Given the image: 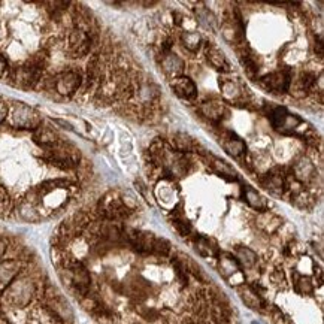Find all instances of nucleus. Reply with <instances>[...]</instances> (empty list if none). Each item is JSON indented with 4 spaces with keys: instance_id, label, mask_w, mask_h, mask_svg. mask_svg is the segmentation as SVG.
Returning a JSON list of instances; mask_svg holds the SVG:
<instances>
[{
    "instance_id": "nucleus-1",
    "label": "nucleus",
    "mask_w": 324,
    "mask_h": 324,
    "mask_svg": "<svg viewBox=\"0 0 324 324\" xmlns=\"http://www.w3.org/2000/svg\"><path fill=\"white\" fill-rule=\"evenodd\" d=\"M35 294V284L29 278H17L5 290L3 299L12 306L24 308L30 304Z\"/></svg>"
},
{
    "instance_id": "nucleus-2",
    "label": "nucleus",
    "mask_w": 324,
    "mask_h": 324,
    "mask_svg": "<svg viewBox=\"0 0 324 324\" xmlns=\"http://www.w3.org/2000/svg\"><path fill=\"white\" fill-rule=\"evenodd\" d=\"M54 79H56L54 88L57 90V93L63 96H72L81 88L84 78H82V74L78 69H69V71L61 72Z\"/></svg>"
},
{
    "instance_id": "nucleus-3",
    "label": "nucleus",
    "mask_w": 324,
    "mask_h": 324,
    "mask_svg": "<svg viewBox=\"0 0 324 324\" xmlns=\"http://www.w3.org/2000/svg\"><path fill=\"white\" fill-rule=\"evenodd\" d=\"M11 120H12L14 126L21 127V129H33V130H36L39 124H40L39 115L33 109H30V108H27V106H24L21 103L14 108Z\"/></svg>"
},
{
    "instance_id": "nucleus-4",
    "label": "nucleus",
    "mask_w": 324,
    "mask_h": 324,
    "mask_svg": "<svg viewBox=\"0 0 324 324\" xmlns=\"http://www.w3.org/2000/svg\"><path fill=\"white\" fill-rule=\"evenodd\" d=\"M260 82L266 87L267 90L278 91V93H288L291 85V71L290 67H284L281 72L265 75L260 79Z\"/></svg>"
},
{
    "instance_id": "nucleus-5",
    "label": "nucleus",
    "mask_w": 324,
    "mask_h": 324,
    "mask_svg": "<svg viewBox=\"0 0 324 324\" xmlns=\"http://www.w3.org/2000/svg\"><path fill=\"white\" fill-rule=\"evenodd\" d=\"M171 87L173 88V91L176 93V96H179L182 99H187V100H193L197 96V87H196V84L191 81L190 78H175L171 82Z\"/></svg>"
},
{
    "instance_id": "nucleus-6",
    "label": "nucleus",
    "mask_w": 324,
    "mask_h": 324,
    "mask_svg": "<svg viewBox=\"0 0 324 324\" xmlns=\"http://www.w3.org/2000/svg\"><path fill=\"white\" fill-rule=\"evenodd\" d=\"M19 263L17 262H0V294L17 278Z\"/></svg>"
},
{
    "instance_id": "nucleus-7",
    "label": "nucleus",
    "mask_w": 324,
    "mask_h": 324,
    "mask_svg": "<svg viewBox=\"0 0 324 324\" xmlns=\"http://www.w3.org/2000/svg\"><path fill=\"white\" fill-rule=\"evenodd\" d=\"M33 137H35V142L38 145L43 147V148H48V150H53V148H56V147L60 145L58 134L54 130L48 129V127H38L35 130Z\"/></svg>"
},
{
    "instance_id": "nucleus-8",
    "label": "nucleus",
    "mask_w": 324,
    "mask_h": 324,
    "mask_svg": "<svg viewBox=\"0 0 324 324\" xmlns=\"http://www.w3.org/2000/svg\"><path fill=\"white\" fill-rule=\"evenodd\" d=\"M238 291H239V294H241L242 302H244L248 308H251V309H254V311H263V309L266 308V302H265L262 297H259V296L249 288V286L242 284V286L238 287Z\"/></svg>"
},
{
    "instance_id": "nucleus-9",
    "label": "nucleus",
    "mask_w": 324,
    "mask_h": 324,
    "mask_svg": "<svg viewBox=\"0 0 324 324\" xmlns=\"http://www.w3.org/2000/svg\"><path fill=\"white\" fill-rule=\"evenodd\" d=\"M220 273L226 278V280H229L232 278L235 273H238L239 270H241V266H239V263H238V260H236V257H233L232 254H224V257L220 260Z\"/></svg>"
},
{
    "instance_id": "nucleus-10",
    "label": "nucleus",
    "mask_w": 324,
    "mask_h": 324,
    "mask_svg": "<svg viewBox=\"0 0 324 324\" xmlns=\"http://www.w3.org/2000/svg\"><path fill=\"white\" fill-rule=\"evenodd\" d=\"M210 47L206 48V58L211 63V66H214L218 71H229V64L224 58V54L221 51H218L217 48L211 47V43H208Z\"/></svg>"
},
{
    "instance_id": "nucleus-11",
    "label": "nucleus",
    "mask_w": 324,
    "mask_h": 324,
    "mask_svg": "<svg viewBox=\"0 0 324 324\" xmlns=\"http://www.w3.org/2000/svg\"><path fill=\"white\" fill-rule=\"evenodd\" d=\"M236 260H238V263H239V266L241 267H252L257 265V256H256V252L251 251L249 248H236Z\"/></svg>"
},
{
    "instance_id": "nucleus-12",
    "label": "nucleus",
    "mask_w": 324,
    "mask_h": 324,
    "mask_svg": "<svg viewBox=\"0 0 324 324\" xmlns=\"http://www.w3.org/2000/svg\"><path fill=\"white\" fill-rule=\"evenodd\" d=\"M18 214L21 215V218L26 220V221H38L39 220L38 206L30 203V202H27V200H22L19 203Z\"/></svg>"
},
{
    "instance_id": "nucleus-13",
    "label": "nucleus",
    "mask_w": 324,
    "mask_h": 324,
    "mask_svg": "<svg viewBox=\"0 0 324 324\" xmlns=\"http://www.w3.org/2000/svg\"><path fill=\"white\" fill-rule=\"evenodd\" d=\"M224 106L223 103H217V102H211V103H205L202 106V112L205 117H208L212 121H220L221 117L224 114Z\"/></svg>"
},
{
    "instance_id": "nucleus-14",
    "label": "nucleus",
    "mask_w": 324,
    "mask_h": 324,
    "mask_svg": "<svg viewBox=\"0 0 324 324\" xmlns=\"http://www.w3.org/2000/svg\"><path fill=\"white\" fill-rule=\"evenodd\" d=\"M245 200H247L248 205L252 206L254 210L265 211L267 208L266 200H265L257 191L251 190L249 187H247V190H245Z\"/></svg>"
},
{
    "instance_id": "nucleus-15",
    "label": "nucleus",
    "mask_w": 324,
    "mask_h": 324,
    "mask_svg": "<svg viewBox=\"0 0 324 324\" xmlns=\"http://www.w3.org/2000/svg\"><path fill=\"white\" fill-rule=\"evenodd\" d=\"M288 118H290V114L287 112L286 108H276V109H273V112L270 114V123H272V126H273L276 130H281V129L286 126Z\"/></svg>"
},
{
    "instance_id": "nucleus-16",
    "label": "nucleus",
    "mask_w": 324,
    "mask_h": 324,
    "mask_svg": "<svg viewBox=\"0 0 324 324\" xmlns=\"http://www.w3.org/2000/svg\"><path fill=\"white\" fill-rule=\"evenodd\" d=\"M172 252V244L165 238H155L153 244V252L158 257H168Z\"/></svg>"
},
{
    "instance_id": "nucleus-17",
    "label": "nucleus",
    "mask_w": 324,
    "mask_h": 324,
    "mask_svg": "<svg viewBox=\"0 0 324 324\" xmlns=\"http://www.w3.org/2000/svg\"><path fill=\"white\" fill-rule=\"evenodd\" d=\"M224 150L230 154V155H233V157H239L241 154L245 153V144L241 141V139H236V141H233V139H229V141H226L224 142Z\"/></svg>"
},
{
    "instance_id": "nucleus-18",
    "label": "nucleus",
    "mask_w": 324,
    "mask_h": 324,
    "mask_svg": "<svg viewBox=\"0 0 324 324\" xmlns=\"http://www.w3.org/2000/svg\"><path fill=\"white\" fill-rule=\"evenodd\" d=\"M87 38H88V36H87L85 32H82V30H79V29H74V30L69 33V39H67V42H69V53L75 51L78 47H79Z\"/></svg>"
},
{
    "instance_id": "nucleus-19",
    "label": "nucleus",
    "mask_w": 324,
    "mask_h": 324,
    "mask_svg": "<svg viewBox=\"0 0 324 324\" xmlns=\"http://www.w3.org/2000/svg\"><path fill=\"white\" fill-rule=\"evenodd\" d=\"M175 63H181V60L176 57V56H172L171 53L166 54V57L163 58V66H165V71L168 74H173V75H178L182 72V67L184 66H175Z\"/></svg>"
},
{
    "instance_id": "nucleus-20",
    "label": "nucleus",
    "mask_w": 324,
    "mask_h": 324,
    "mask_svg": "<svg viewBox=\"0 0 324 324\" xmlns=\"http://www.w3.org/2000/svg\"><path fill=\"white\" fill-rule=\"evenodd\" d=\"M200 42H202V39H200V36L197 33H194V32H187V33L182 35V43H184V47L187 50L193 51V53L199 50Z\"/></svg>"
},
{
    "instance_id": "nucleus-21",
    "label": "nucleus",
    "mask_w": 324,
    "mask_h": 324,
    "mask_svg": "<svg viewBox=\"0 0 324 324\" xmlns=\"http://www.w3.org/2000/svg\"><path fill=\"white\" fill-rule=\"evenodd\" d=\"M173 145H175V148L179 151V153H189L191 150H194V144H193V141H190L187 136H184V134H178V136H175V139H173Z\"/></svg>"
},
{
    "instance_id": "nucleus-22",
    "label": "nucleus",
    "mask_w": 324,
    "mask_h": 324,
    "mask_svg": "<svg viewBox=\"0 0 324 324\" xmlns=\"http://www.w3.org/2000/svg\"><path fill=\"white\" fill-rule=\"evenodd\" d=\"M299 84H300V88H302V91L304 93H309V91H312L314 88H315V84H317V78L314 74H311V72H304L302 75H300V79H299Z\"/></svg>"
},
{
    "instance_id": "nucleus-23",
    "label": "nucleus",
    "mask_w": 324,
    "mask_h": 324,
    "mask_svg": "<svg viewBox=\"0 0 324 324\" xmlns=\"http://www.w3.org/2000/svg\"><path fill=\"white\" fill-rule=\"evenodd\" d=\"M173 227L178 230V233L181 236H189L191 233L190 221L184 217H176L173 218Z\"/></svg>"
},
{
    "instance_id": "nucleus-24",
    "label": "nucleus",
    "mask_w": 324,
    "mask_h": 324,
    "mask_svg": "<svg viewBox=\"0 0 324 324\" xmlns=\"http://www.w3.org/2000/svg\"><path fill=\"white\" fill-rule=\"evenodd\" d=\"M241 63L245 66V69H247L249 74H257V72H259V64H257L256 58L252 57V56H249V54H242V56H241Z\"/></svg>"
},
{
    "instance_id": "nucleus-25",
    "label": "nucleus",
    "mask_w": 324,
    "mask_h": 324,
    "mask_svg": "<svg viewBox=\"0 0 324 324\" xmlns=\"http://www.w3.org/2000/svg\"><path fill=\"white\" fill-rule=\"evenodd\" d=\"M214 169L218 172L221 176H233L235 178V172L230 169L229 166L224 161H220L218 158H214Z\"/></svg>"
},
{
    "instance_id": "nucleus-26",
    "label": "nucleus",
    "mask_w": 324,
    "mask_h": 324,
    "mask_svg": "<svg viewBox=\"0 0 324 324\" xmlns=\"http://www.w3.org/2000/svg\"><path fill=\"white\" fill-rule=\"evenodd\" d=\"M315 54H318V57L323 58L324 51H323V42H321V39H318V42L315 43Z\"/></svg>"
},
{
    "instance_id": "nucleus-27",
    "label": "nucleus",
    "mask_w": 324,
    "mask_h": 324,
    "mask_svg": "<svg viewBox=\"0 0 324 324\" xmlns=\"http://www.w3.org/2000/svg\"><path fill=\"white\" fill-rule=\"evenodd\" d=\"M6 71H8V61L5 60V57L0 56V77H2Z\"/></svg>"
},
{
    "instance_id": "nucleus-28",
    "label": "nucleus",
    "mask_w": 324,
    "mask_h": 324,
    "mask_svg": "<svg viewBox=\"0 0 324 324\" xmlns=\"http://www.w3.org/2000/svg\"><path fill=\"white\" fill-rule=\"evenodd\" d=\"M173 18H175V24H176V26H181L182 21H184V17H182L179 12H173Z\"/></svg>"
},
{
    "instance_id": "nucleus-29",
    "label": "nucleus",
    "mask_w": 324,
    "mask_h": 324,
    "mask_svg": "<svg viewBox=\"0 0 324 324\" xmlns=\"http://www.w3.org/2000/svg\"><path fill=\"white\" fill-rule=\"evenodd\" d=\"M56 123L60 124V126H63V127H66L67 130H72V126L69 123H66V121H63V120H56Z\"/></svg>"
},
{
    "instance_id": "nucleus-30",
    "label": "nucleus",
    "mask_w": 324,
    "mask_h": 324,
    "mask_svg": "<svg viewBox=\"0 0 324 324\" xmlns=\"http://www.w3.org/2000/svg\"><path fill=\"white\" fill-rule=\"evenodd\" d=\"M3 252H5V244H3V241L0 239V256H2Z\"/></svg>"
}]
</instances>
